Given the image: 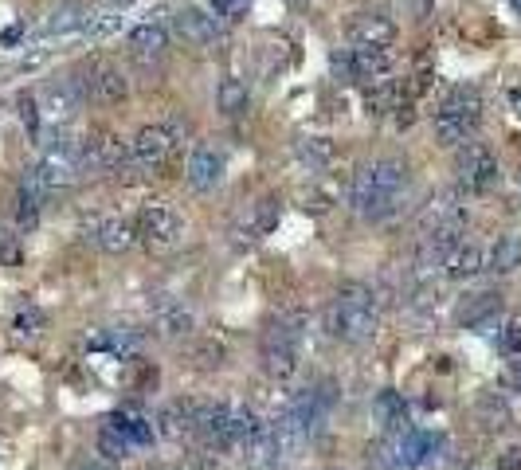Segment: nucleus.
Returning <instances> with one entry per match:
<instances>
[{"instance_id": "nucleus-1", "label": "nucleus", "mask_w": 521, "mask_h": 470, "mask_svg": "<svg viewBox=\"0 0 521 470\" xmlns=\"http://www.w3.org/2000/svg\"><path fill=\"white\" fill-rule=\"evenodd\" d=\"M408 185H412L408 165L396 161V157H380V161H369V165H361V169L353 173L349 204H353V212H357L361 220H373V224H377V220H388V216L404 204Z\"/></svg>"}, {"instance_id": "nucleus-2", "label": "nucleus", "mask_w": 521, "mask_h": 470, "mask_svg": "<svg viewBox=\"0 0 521 470\" xmlns=\"http://www.w3.org/2000/svg\"><path fill=\"white\" fill-rule=\"evenodd\" d=\"M326 329L337 341L361 345L377 333V294L365 282H345L326 310Z\"/></svg>"}, {"instance_id": "nucleus-3", "label": "nucleus", "mask_w": 521, "mask_h": 470, "mask_svg": "<svg viewBox=\"0 0 521 470\" xmlns=\"http://www.w3.org/2000/svg\"><path fill=\"white\" fill-rule=\"evenodd\" d=\"M482 122V98L474 87H455L435 110V141L439 145H463L474 138Z\"/></svg>"}, {"instance_id": "nucleus-4", "label": "nucleus", "mask_w": 521, "mask_h": 470, "mask_svg": "<svg viewBox=\"0 0 521 470\" xmlns=\"http://www.w3.org/2000/svg\"><path fill=\"white\" fill-rule=\"evenodd\" d=\"M185 149V126L181 122H153V126H142L134 141H130V157L134 165L142 169H169Z\"/></svg>"}, {"instance_id": "nucleus-5", "label": "nucleus", "mask_w": 521, "mask_h": 470, "mask_svg": "<svg viewBox=\"0 0 521 470\" xmlns=\"http://www.w3.org/2000/svg\"><path fill=\"white\" fill-rule=\"evenodd\" d=\"M298 341H302V318L290 314L271 322L263 333V369L275 380H290L298 373Z\"/></svg>"}, {"instance_id": "nucleus-6", "label": "nucleus", "mask_w": 521, "mask_h": 470, "mask_svg": "<svg viewBox=\"0 0 521 470\" xmlns=\"http://www.w3.org/2000/svg\"><path fill=\"white\" fill-rule=\"evenodd\" d=\"M83 145H75V141L59 138L51 141L48 149H44V157H40V165L32 169V177L40 181L44 192H63V188H71L79 177H83Z\"/></svg>"}, {"instance_id": "nucleus-7", "label": "nucleus", "mask_w": 521, "mask_h": 470, "mask_svg": "<svg viewBox=\"0 0 521 470\" xmlns=\"http://www.w3.org/2000/svg\"><path fill=\"white\" fill-rule=\"evenodd\" d=\"M134 228H138V239L149 243V247H173V243H181V235H185V220H181V212H177L173 204L149 200V204L138 208Z\"/></svg>"}, {"instance_id": "nucleus-8", "label": "nucleus", "mask_w": 521, "mask_h": 470, "mask_svg": "<svg viewBox=\"0 0 521 470\" xmlns=\"http://www.w3.org/2000/svg\"><path fill=\"white\" fill-rule=\"evenodd\" d=\"M455 173L463 192H490L498 185V157L482 141H463L455 153Z\"/></svg>"}, {"instance_id": "nucleus-9", "label": "nucleus", "mask_w": 521, "mask_h": 470, "mask_svg": "<svg viewBox=\"0 0 521 470\" xmlns=\"http://www.w3.org/2000/svg\"><path fill=\"white\" fill-rule=\"evenodd\" d=\"M87 79H75L83 98H91L95 106H122L130 98V79L118 63H91L83 71Z\"/></svg>"}, {"instance_id": "nucleus-10", "label": "nucleus", "mask_w": 521, "mask_h": 470, "mask_svg": "<svg viewBox=\"0 0 521 470\" xmlns=\"http://www.w3.org/2000/svg\"><path fill=\"white\" fill-rule=\"evenodd\" d=\"M83 239L95 243L98 251H106V255H126V251H134L142 243L138 228L130 220H122V216H87L83 220Z\"/></svg>"}, {"instance_id": "nucleus-11", "label": "nucleus", "mask_w": 521, "mask_h": 470, "mask_svg": "<svg viewBox=\"0 0 521 470\" xmlns=\"http://www.w3.org/2000/svg\"><path fill=\"white\" fill-rule=\"evenodd\" d=\"M130 141L114 130H95L91 138L83 141V165L98 169V173H118L122 165H130Z\"/></svg>"}, {"instance_id": "nucleus-12", "label": "nucleus", "mask_w": 521, "mask_h": 470, "mask_svg": "<svg viewBox=\"0 0 521 470\" xmlns=\"http://www.w3.org/2000/svg\"><path fill=\"white\" fill-rule=\"evenodd\" d=\"M40 114L48 118V122H55V126H63V122H71L79 110H83V91H79V83L75 79H51V83H44V91H40Z\"/></svg>"}, {"instance_id": "nucleus-13", "label": "nucleus", "mask_w": 521, "mask_h": 470, "mask_svg": "<svg viewBox=\"0 0 521 470\" xmlns=\"http://www.w3.org/2000/svg\"><path fill=\"white\" fill-rule=\"evenodd\" d=\"M279 216H283L279 196H263V200H255V204L247 208V216L232 228L236 247H251V243H259V239H267V235L279 228Z\"/></svg>"}, {"instance_id": "nucleus-14", "label": "nucleus", "mask_w": 521, "mask_h": 470, "mask_svg": "<svg viewBox=\"0 0 521 470\" xmlns=\"http://www.w3.org/2000/svg\"><path fill=\"white\" fill-rule=\"evenodd\" d=\"M130 59L145 67V71H153V67H161L165 63V55H169V32H165V24H138L134 32H130Z\"/></svg>"}, {"instance_id": "nucleus-15", "label": "nucleus", "mask_w": 521, "mask_h": 470, "mask_svg": "<svg viewBox=\"0 0 521 470\" xmlns=\"http://www.w3.org/2000/svg\"><path fill=\"white\" fill-rule=\"evenodd\" d=\"M420 228L424 232H467V204H463V192H439L420 216Z\"/></svg>"}, {"instance_id": "nucleus-16", "label": "nucleus", "mask_w": 521, "mask_h": 470, "mask_svg": "<svg viewBox=\"0 0 521 470\" xmlns=\"http://www.w3.org/2000/svg\"><path fill=\"white\" fill-rule=\"evenodd\" d=\"M224 173H228V157H224L216 145H200V149H192L189 165H185V181H189L196 192H212V188H220Z\"/></svg>"}, {"instance_id": "nucleus-17", "label": "nucleus", "mask_w": 521, "mask_h": 470, "mask_svg": "<svg viewBox=\"0 0 521 470\" xmlns=\"http://www.w3.org/2000/svg\"><path fill=\"white\" fill-rule=\"evenodd\" d=\"M396 24L384 12H357L349 20V44L353 47H392Z\"/></svg>"}, {"instance_id": "nucleus-18", "label": "nucleus", "mask_w": 521, "mask_h": 470, "mask_svg": "<svg viewBox=\"0 0 521 470\" xmlns=\"http://www.w3.org/2000/svg\"><path fill=\"white\" fill-rule=\"evenodd\" d=\"M498 314H502V298H498L494 290H482V294H467V298L459 302V310H455L459 326L478 329V333H490V326L498 322Z\"/></svg>"}, {"instance_id": "nucleus-19", "label": "nucleus", "mask_w": 521, "mask_h": 470, "mask_svg": "<svg viewBox=\"0 0 521 470\" xmlns=\"http://www.w3.org/2000/svg\"><path fill=\"white\" fill-rule=\"evenodd\" d=\"M173 28H177V36L192 47H208L220 36V20H216L208 8H185V12H177Z\"/></svg>"}, {"instance_id": "nucleus-20", "label": "nucleus", "mask_w": 521, "mask_h": 470, "mask_svg": "<svg viewBox=\"0 0 521 470\" xmlns=\"http://www.w3.org/2000/svg\"><path fill=\"white\" fill-rule=\"evenodd\" d=\"M192 326H196V314H192L185 302H157V310H153V329L161 333V337H169V341H181V337H189Z\"/></svg>"}, {"instance_id": "nucleus-21", "label": "nucleus", "mask_w": 521, "mask_h": 470, "mask_svg": "<svg viewBox=\"0 0 521 470\" xmlns=\"http://www.w3.org/2000/svg\"><path fill=\"white\" fill-rule=\"evenodd\" d=\"M482 271H486V247L474 243V239H463V243L447 255V267H443L447 279H474V275H482Z\"/></svg>"}, {"instance_id": "nucleus-22", "label": "nucleus", "mask_w": 521, "mask_h": 470, "mask_svg": "<svg viewBox=\"0 0 521 470\" xmlns=\"http://www.w3.org/2000/svg\"><path fill=\"white\" fill-rule=\"evenodd\" d=\"M439 447V439L435 435H427V431H400L396 435V443H392V451H396V463L400 467H420V463H427L431 459V451Z\"/></svg>"}, {"instance_id": "nucleus-23", "label": "nucleus", "mask_w": 521, "mask_h": 470, "mask_svg": "<svg viewBox=\"0 0 521 470\" xmlns=\"http://www.w3.org/2000/svg\"><path fill=\"white\" fill-rule=\"evenodd\" d=\"M388 67H392L388 47H353V51H349V75H353V79L377 83V79L388 75Z\"/></svg>"}, {"instance_id": "nucleus-24", "label": "nucleus", "mask_w": 521, "mask_h": 470, "mask_svg": "<svg viewBox=\"0 0 521 470\" xmlns=\"http://www.w3.org/2000/svg\"><path fill=\"white\" fill-rule=\"evenodd\" d=\"M521 267V239L518 235H498L486 247V271L490 275H514Z\"/></svg>"}, {"instance_id": "nucleus-25", "label": "nucleus", "mask_w": 521, "mask_h": 470, "mask_svg": "<svg viewBox=\"0 0 521 470\" xmlns=\"http://www.w3.org/2000/svg\"><path fill=\"white\" fill-rule=\"evenodd\" d=\"M294 157L310 169V173H322V169H330L333 157H337V149H333L330 138H314V134H302V138H294Z\"/></svg>"}, {"instance_id": "nucleus-26", "label": "nucleus", "mask_w": 521, "mask_h": 470, "mask_svg": "<svg viewBox=\"0 0 521 470\" xmlns=\"http://www.w3.org/2000/svg\"><path fill=\"white\" fill-rule=\"evenodd\" d=\"M44 196H48V192H44L40 181L28 173V177H24V185H20V200H16V204H20V208H16V228H20V232H32V228L40 224Z\"/></svg>"}, {"instance_id": "nucleus-27", "label": "nucleus", "mask_w": 521, "mask_h": 470, "mask_svg": "<svg viewBox=\"0 0 521 470\" xmlns=\"http://www.w3.org/2000/svg\"><path fill=\"white\" fill-rule=\"evenodd\" d=\"M87 20H91V12H83L79 4H59L44 20V36H71V32L87 28Z\"/></svg>"}, {"instance_id": "nucleus-28", "label": "nucleus", "mask_w": 521, "mask_h": 470, "mask_svg": "<svg viewBox=\"0 0 521 470\" xmlns=\"http://www.w3.org/2000/svg\"><path fill=\"white\" fill-rule=\"evenodd\" d=\"M106 423H110L118 435H126L134 447H145V443L153 439V423L145 420V416H138V412H130V408H126V412H114Z\"/></svg>"}, {"instance_id": "nucleus-29", "label": "nucleus", "mask_w": 521, "mask_h": 470, "mask_svg": "<svg viewBox=\"0 0 521 470\" xmlns=\"http://www.w3.org/2000/svg\"><path fill=\"white\" fill-rule=\"evenodd\" d=\"M377 420L384 423L388 435L408 431V427H404V423H408V412H404V400H400L396 392H380L377 396Z\"/></svg>"}, {"instance_id": "nucleus-30", "label": "nucleus", "mask_w": 521, "mask_h": 470, "mask_svg": "<svg viewBox=\"0 0 521 470\" xmlns=\"http://www.w3.org/2000/svg\"><path fill=\"white\" fill-rule=\"evenodd\" d=\"M247 102H251V94H247V87H243L239 79H224V83H220V91H216V106H220V114L239 118V114L247 110Z\"/></svg>"}, {"instance_id": "nucleus-31", "label": "nucleus", "mask_w": 521, "mask_h": 470, "mask_svg": "<svg viewBox=\"0 0 521 470\" xmlns=\"http://www.w3.org/2000/svg\"><path fill=\"white\" fill-rule=\"evenodd\" d=\"M478 420L486 423L490 431H502V427H510V404L498 396V392H486L482 400H478Z\"/></svg>"}, {"instance_id": "nucleus-32", "label": "nucleus", "mask_w": 521, "mask_h": 470, "mask_svg": "<svg viewBox=\"0 0 521 470\" xmlns=\"http://www.w3.org/2000/svg\"><path fill=\"white\" fill-rule=\"evenodd\" d=\"M157 431H161L165 439H185V435H196L181 404H169V408H161V416H157Z\"/></svg>"}, {"instance_id": "nucleus-33", "label": "nucleus", "mask_w": 521, "mask_h": 470, "mask_svg": "<svg viewBox=\"0 0 521 470\" xmlns=\"http://www.w3.org/2000/svg\"><path fill=\"white\" fill-rule=\"evenodd\" d=\"M130 451H134V443H130L126 435H118L110 423L98 431V455H102V459H110V463H122V459H130Z\"/></svg>"}, {"instance_id": "nucleus-34", "label": "nucleus", "mask_w": 521, "mask_h": 470, "mask_svg": "<svg viewBox=\"0 0 521 470\" xmlns=\"http://www.w3.org/2000/svg\"><path fill=\"white\" fill-rule=\"evenodd\" d=\"M44 310L40 306H20L16 310V318H12V333L20 337V341H36L40 333H44Z\"/></svg>"}, {"instance_id": "nucleus-35", "label": "nucleus", "mask_w": 521, "mask_h": 470, "mask_svg": "<svg viewBox=\"0 0 521 470\" xmlns=\"http://www.w3.org/2000/svg\"><path fill=\"white\" fill-rule=\"evenodd\" d=\"M192 357H196V365L200 369H220L224 361H228V349H224V341H200L196 349H192Z\"/></svg>"}, {"instance_id": "nucleus-36", "label": "nucleus", "mask_w": 521, "mask_h": 470, "mask_svg": "<svg viewBox=\"0 0 521 470\" xmlns=\"http://www.w3.org/2000/svg\"><path fill=\"white\" fill-rule=\"evenodd\" d=\"M247 4L251 0H208V12L220 20V24H236L247 16Z\"/></svg>"}, {"instance_id": "nucleus-37", "label": "nucleus", "mask_w": 521, "mask_h": 470, "mask_svg": "<svg viewBox=\"0 0 521 470\" xmlns=\"http://www.w3.org/2000/svg\"><path fill=\"white\" fill-rule=\"evenodd\" d=\"M330 204H333V196L322 192V188H302V192H298V208H302V212L322 216V212H330Z\"/></svg>"}, {"instance_id": "nucleus-38", "label": "nucleus", "mask_w": 521, "mask_h": 470, "mask_svg": "<svg viewBox=\"0 0 521 470\" xmlns=\"http://www.w3.org/2000/svg\"><path fill=\"white\" fill-rule=\"evenodd\" d=\"M20 122H24L32 134H36V130H40V122H44V114H40V102H36L32 94H24V98H20Z\"/></svg>"}, {"instance_id": "nucleus-39", "label": "nucleus", "mask_w": 521, "mask_h": 470, "mask_svg": "<svg viewBox=\"0 0 521 470\" xmlns=\"http://www.w3.org/2000/svg\"><path fill=\"white\" fill-rule=\"evenodd\" d=\"M0 263H8V267L20 263V243H16V235L4 232V228H0Z\"/></svg>"}, {"instance_id": "nucleus-40", "label": "nucleus", "mask_w": 521, "mask_h": 470, "mask_svg": "<svg viewBox=\"0 0 521 470\" xmlns=\"http://www.w3.org/2000/svg\"><path fill=\"white\" fill-rule=\"evenodd\" d=\"M502 349L521 357V326H506V333H502Z\"/></svg>"}, {"instance_id": "nucleus-41", "label": "nucleus", "mask_w": 521, "mask_h": 470, "mask_svg": "<svg viewBox=\"0 0 521 470\" xmlns=\"http://www.w3.org/2000/svg\"><path fill=\"white\" fill-rule=\"evenodd\" d=\"M498 470H521V451L518 447H510V451L498 459Z\"/></svg>"}, {"instance_id": "nucleus-42", "label": "nucleus", "mask_w": 521, "mask_h": 470, "mask_svg": "<svg viewBox=\"0 0 521 470\" xmlns=\"http://www.w3.org/2000/svg\"><path fill=\"white\" fill-rule=\"evenodd\" d=\"M83 470H106V467H98V463H91V467H83Z\"/></svg>"}, {"instance_id": "nucleus-43", "label": "nucleus", "mask_w": 521, "mask_h": 470, "mask_svg": "<svg viewBox=\"0 0 521 470\" xmlns=\"http://www.w3.org/2000/svg\"><path fill=\"white\" fill-rule=\"evenodd\" d=\"M510 4H514V8H518V12H521V0H510Z\"/></svg>"}, {"instance_id": "nucleus-44", "label": "nucleus", "mask_w": 521, "mask_h": 470, "mask_svg": "<svg viewBox=\"0 0 521 470\" xmlns=\"http://www.w3.org/2000/svg\"><path fill=\"white\" fill-rule=\"evenodd\" d=\"M518 196H521V181H518Z\"/></svg>"}, {"instance_id": "nucleus-45", "label": "nucleus", "mask_w": 521, "mask_h": 470, "mask_svg": "<svg viewBox=\"0 0 521 470\" xmlns=\"http://www.w3.org/2000/svg\"><path fill=\"white\" fill-rule=\"evenodd\" d=\"M118 4H126V0H118Z\"/></svg>"}, {"instance_id": "nucleus-46", "label": "nucleus", "mask_w": 521, "mask_h": 470, "mask_svg": "<svg viewBox=\"0 0 521 470\" xmlns=\"http://www.w3.org/2000/svg\"><path fill=\"white\" fill-rule=\"evenodd\" d=\"M157 470H165V467H157Z\"/></svg>"}]
</instances>
